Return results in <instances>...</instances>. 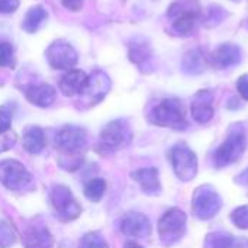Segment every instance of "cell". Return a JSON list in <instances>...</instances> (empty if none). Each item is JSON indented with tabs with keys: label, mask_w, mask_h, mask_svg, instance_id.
<instances>
[{
	"label": "cell",
	"mask_w": 248,
	"mask_h": 248,
	"mask_svg": "<svg viewBox=\"0 0 248 248\" xmlns=\"http://www.w3.org/2000/svg\"><path fill=\"white\" fill-rule=\"evenodd\" d=\"M106 192V182L100 177L92 179L84 186V196L92 202H100Z\"/></svg>",
	"instance_id": "d4e9b609"
},
{
	"label": "cell",
	"mask_w": 248,
	"mask_h": 248,
	"mask_svg": "<svg viewBox=\"0 0 248 248\" xmlns=\"http://www.w3.org/2000/svg\"><path fill=\"white\" fill-rule=\"evenodd\" d=\"M45 19H46V10L39 4L33 6L26 12L22 20V29L26 31L28 33H33L39 29V26L42 25Z\"/></svg>",
	"instance_id": "7402d4cb"
},
{
	"label": "cell",
	"mask_w": 248,
	"mask_h": 248,
	"mask_svg": "<svg viewBox=\"0 0 248 248\" xmlns=\"http://www.w3.org/2000/svg\"><path fill=\"white\" fill-rule=\"evenodd\" d=\"M62 6L71 12H78L83 6V0H61Z\"/></svg>",
	"instance_id": "e575fe53"
},
{
	"label": "cell",
	"mask_w": 248,
	"mask_h": 248,
	"mask_svg": "<svg viewBox=\"0 0 248 248\" xmlns=\"http://www.w3.org/2000/svg\"><path fill=\"white\" fill-rule=\"evenodd\" d=\"M170 161L174 174L182 182H190L198 174V157L185 144H177L170 151Z\"/></svg>",
	"instance_id": "9c48e42d"
},
{
	"label": "cell",
	"mask_w": 248,
	"mask_h": 248,
	"mask_svg": "<svg viewBox=\"0 0 248 248\" xmlns=\"http://www.w3.org/2000/svg\"><path fill=\"white\" fill-rule=\"evenodd\" d=\"M212 61L218 68H230L241 61V49L234 44H222L212 54Z\"/></svg>",
	"instance_id": "ac0fdd59"
},
{
	"label": "cell",
	"mask_w": 248,
	"mask_h": 248,
	"mask_svg": "<svg viewBox=\"0 0 248 248\" xmlns=\"http://www.w3.org/2000/svg\"><path fill=\"white\" fill-rule=\"evenodd\" d=\"M186 214L179 208L169 209L158 221V237L163 246L171 247L177 244L186 234Z\"/></svg>",
	"instance_id": "5b68a950"
},
{
	"label": "cell",
	"mask_w": 248,
	"mask_h": 248,
	"mask_svg": "<svg viewBox=\"0 0 248 248\" xmlns=\"http://www.w3.org/2000/svg\"><path fill=\"white\" fill-rule=\"evenodd\" d=\"M87 80V74L81 70H68L58 83L60 92L64 96L73 97L76 94H80L81 89L84 87Z\"/></svg>",
	"instance_id": "e0dca14e"
},
{
	"label": "cell",
	"mask_w": 248,
	"mask_h": 248,
	"mask_svg": "<svg viewBox=\"0 0 248 248\" xmlns=\"http://www.w3.org/2000/svg\"><path fill=\"white\" fill-rule=\"evenodd\" d=\"M78 248H109V246L99 232H89L80 240Z\"/></svg>",
	"instance_id": "4316f807"
},
{
	"label": "cell",
	"mask_w": 248,
	"mask_h": 248,
	"mask_svg": "<svg viewBox=\"0 0 248 248\" xmlns=\"http://www.w3.org/2000/svg\"><path fill=\"white\" fill-rule=\"evenodd\" d=\"M46 140H45V132L42 128L31 125L23 129L22 135V145L29 154H39L45 148Z\"/></svg>",
	"instance_id": "ffe728a7"
},
{
	"label": "cell",
	"mask_w": 248,
	"mask_h": 248,
	"mask_svg": "<svg viewBox=\"0 0 248 248\" xmlns=\"http://www.w3.org/2000/svg\"><path fill=\"white\" fill-rule=\"evenodd\" d=\"M46 61L54 70H71L77 64V51L65 41H55L46 48Z\"/></svg>",
	"instance_id": "8fae6325"
},
{
	"label": "cell",
	"mask_w": 248,
	"mask_h": 248,
	"mask_svg": "<svg viewBox=\"0 0 248 248\" xmlns=\"http://www.w3.org/2000/svg\"><path fill=\"white\" fill-rule=\"evenodd\" d=\"M231 221L237 228L248 230V205L234 209L231 214Z\"/></svg>",
	"instance_id": "f1b7e54d"
},
{
	"label": "cell",
	"mask_w": 248,
	"mask_h": 248,
	"mask_svg": "<svg viewBox=\"0 0 248 248\" xmlns=\"http://www.w3.org/2000/svg\"><path fill=\"white\" fill-rule=\"evenodd\" d=\"M173 20V31L179 35H189L201 16V4L198 0H177L167 12Z\"/></svg>",
	"instance_id": "277c9868"
},
{
	"label": "cell",
	"mask_w": 248,
	"mask_h": 248,
	"mask_svg": "<svg viewBox=\"0 0 248 248\" xmlns=\"http://www.w3.org/2000/svg\"><path fill=\"white\" fill-rule=\"evenodd\" d=\"M17 234L13 225L6 219H0V248H10L15 246Z\"/></svg>",
	"instance_id": "484cf974"
},
{
	"label": "cell",
	"mask_w": 248,
	"mask_h": 248,
	"mask_svg": "<svg viewBox=\"0 0 248 248\" xmlns=\"http://www.w3.org/2000/svg\"><path fill=\"white\" fill-rule=\"evenodd\" d=\"M57 147L65 154H76L87 144L86 129L76 125H65L55 135Z\"/></svg>",
	"instance_id": "7c38bea8"
},
{
	"label": "cell",
	"mask_w": 248,
	"mask_h": 248,
	"mask_svg": "<svg viewBox=\"0 0 248 248\" xmlns=\"http://www.w3.org/2000/svg\"><path fill=\"white\" fill-rule=\"evenodd\" d=\"M119 228L124 235L132 238H147L151 234L150 219L140 212H128L126 215H124Z\"/></svg>",
	"instance_id": "4fadbf2b"
},
{
	"label": "cell",
	"mask_w": 248,
	"mask_h": 248,
	"mask_svg": "<svg viewBox=\"0 0 248 248\" xmlns=\"http://www.w3.org/2000/svg\"><path fill=\"white\" fill-rule=\"evenodd\" d=\"M132 140V131L125 119H115L105 125L99 137V151L102 154H113L129 145Z\"/></svg>",
	"instance_id": "3957f363"
},
{
	"label": "cell",
	"mask_w": 248,
	"mask_h": 248,
	"mask_svg": "<svg viewBox=\"0 0 248 248\" xmlns=\"http://www.w3.org/2000/svg\"><path fill=\"white\" fill-rule=\"evenodd\" d=\"M124 248H144V247H141L140 244H137V243H134V241H128Z\"/></svg>",
	"instance_id": "8d00e7d4"
},
{
	"label": "cell",
	"mask_w": 248,
	"mask_h": 248,
	"mask_svg": "<svg viewBox=\"0 0 248 248\" xmlns=\"http://www.w3.org/2000/svg\"><path fill=\"white\" fill-rule=\"evenodd\" d=\"M225 17V12L221 6H211L208 9L206 22H211L209 25H218Z\"/></svg>",
	"instance_id": "4dcf8cb0"
},
{
	"label": "cell",
	"mask_w": 248,
	"mask_h": 248,
	"mask_svg": "<svg viewBox=\"0 0 248 248\" xmlns=\"http://www.w3.org/2000/svg\"><path fill=\"white\" fill-rule=\"evenodd\" d=\"M129 60L137 65H144L145 62H148L151 60L150 45L141 38L134 39L129 45Z\"/></svg>",
	"instance_id": "603a6c76"
},
{
	"label": "cell",
	"mask_w": 248,
	"mask_h": 248,
	"mask_svg": "<svg viewBox=\"0 0 248 248\" xmlns=\"http://www.w3.org/2000/svg\"><path fill=\"white\" fill-rule=\"evenodd\" d=\"M235 182L240 183V185H243V186H248V169L244 170L240 176H237V180Z\"/></svg>",
	"instance_id": "d590c367"
},
{
	"label": "cell",
	"mask_w": 248,
	"mask_h": 248,
	"mask_svg": "<svg viewBox=\"0 0 248 248\" xmlns=\"http://www.w3.org/2000/svg\"><path fill=\"white\" fill-rule=\"evenodd\" d=\"M25 96L28 102H31L33 106L38 108H49L57 96L55 89L51 84L39 83V84H31L25 89Z\"/></svg>",
	"instance_id": "2e32d148"
},
{
	"label": "cell",
	"mask_w": 248,
	"mask_h": 248,
	"mask_svg": "<svg viewBox=\"0 0 248 248\" xmlns=\"http://www.w3.org/2000/svg\"><path fill=\"white\" fill-rule=\"evenodd\" d=\"M237 90L244 100H248V74H243L237 80Z\"/></svg>",
	"instance_id": "836d02e7"
},
{
	"label": "cell",
	"mask_w": 248,
	"mask_h": 248,
	"mask_svg": "<svg viewBox=\"0 0 248 248\" xmlns=\"http://www.w3.org/2000/svg\"><path fill=\"white\" fill-rule=\"evenodd\" d=\"M19 7V0H0V13L7 15L16 12Z\"/></svg>",
	"instance_id": "d6a6232c"
},
{
	"label": "cell",
	"mask_w": 248,
	"mask_h": 248,
	"mask_svg": "<svg viewBox=\"0 0 248 248\" xmlns=\"http://www.w3.org/2000/svg\"><path fill=\"white\" fill-rule=\"evenodd\" d=\"M131 177L141 186L142 192L150 196H155L161 193L160 173L155 167H145L131 173Z\"/></svg>",
	"instance_id": "9a60e30c"
},
{
	"label": "cell",
	"mask_w": 248,
	"mask_h": 248,
	"mask_svg": "<svg viewBox=\"0 0 248 248\" xmlns=\"http://www.w3.org/2000/svg\"><path fill=\"white\" fill-rule=\"evenodd\" d=\"M192 118L198 124H208L214 116V94L209 90H199L190 105Z\"/></svg>",
	"instance_id": "5bb4252c"
},
{
	"label": "cell",
	"mask_w": 248,
	"mask_h": 248,
	"mask_svg": "<svg viewBox=\"0 0 248 248\" xmlns=\"http://www.w3.org/2000/svg\"><path fill=\"white\" fill-rule=\"evenodd\" d=\"M12 128V115L6 108H0V132H7Z\"/></svg>",
	"instance_id": "1f68e13d"
},
{
	"label": "cell",
	"mask_w": 248,
	"mask_h": 248,
	"mask_svg": "<svg viewBox=\"0 0 248 248\" xmlns=\"http://www.w3.org/2000/svg\"><path fill=\"white\" fill-rule=\"evenodd\" d=\"M49 199L57 218H60L61 221H74L80 217L81 206L68 187L62 185L54 186L51 189Z\"/></svg>",
	"instance_id": "ba28073f"
},
{
	"label": "cell",
	"mask_w": 248,
	"mask_h": 248,
	"mask_svg": "<svg viewBox=\"0 0 248 248\" xmlns=\"http://www.w3.org/2000/svg\"><path fill=\"white\" fill-rule=\"evenodd\" d=\"M221 208H222V199L212 186L205 185L195 190L192 198V211L198 219L209 221L218 215Z\"/></svg>",
	"instance_id": "8992f818"
},
{
	"label": "cell",
	"mask_w": 248,
	"mask_h": 248,
	"mask_svg": "<svg viewBox=\"0 0 248 248\" xmlns=\"http://www.w3.org/2000/svg\"><path fill=\"white\" fill-rule=\"evenodd\" d=\"M110 86L112 83H110L109 76L102 70H96L94 73L87 76L86 84L80 92V100L83 106L90 108L102 102L105 96L109 93Z\"/></svg>",
	"instance_id": "30bf717a"
},
{
	"label": "cell",
	"mask_w": 248,
	"mask_h": 248,
	"mask_svg": "<svg viewBox=\"0 0 248 248\" xmlns=\"http://www.w3.org/2000/svg\"><path fill=\"white\" fill-rule=\"evenodd\" d=\"M183 71H186L187 74H199L205 70V58L203 54L201 52V49H192L189 51L185 58H183Z\"/></svg>",
	"instance_id": "cb8c5ba5"
},
{
	"label": "cell",
	"mask_w": 248,
	"mask_h": 248,
	"mask_svg": "<svg viewBox=\"0 0 248 248\" xmlns=\"http://www.w3.org/2000/svg\"><path fill=\"white\" fill-rule=\"evenodd\" d=\"M23 244L26 248H51L54 238L48 228L42 225H32L25 231Z\"/></svg>",
	"instance_id": "d6986e66"
},
{
	"label": "cell",
	"mask_w": 248,
	"mask_h": 248,
	"mask_svg": "<svg viewBox=\"0 0 248 248\" xmlns=\"http://www.w3.org/2000/svg\"><path fill=\"white\" fill-rule=\"evenodd\" d=\"M150 122L170 129L183 131L187 128V121L182 102L177 99H164L150 113Z\"/></svg>",
	"instance_id": "7a4b0ae2"
},
{
	"label": "cell",
	"mask_w": 248,
	"mask_h": 248,
	"mask_svg": "<svg viewBox=\"0 0 248 248\" xmlns=\"http://www.w3.org/2000/svg\"><path fill=\"white\" fill-rule=\"evenodd\" d=\"M203 248H248V238H238L227 232H212L205 238Z\"/></svg>",
	"instance_id": "44dd1931"
},
{
	"label": "cell",
	"mask_w": 248,
	"mask_h": 248,
	"mask_svg": "<svg viewBox=\"0 0 248 248\" xmlns=\"http://www.w3.org/2000/svg\"><path fill=\"white\" fill-rule=\"evenodd\" d=\"M247 148V137L241 126H235L230 131L224 142L217 148L214 154V164L218 169L228 167L238 161Z\"/></svg>",
	"instance_id": "6da1fadb"
},
{
	"label": "cell",
	"mask_w": 248,
	"mask_h": 248,
	"mask_svg": "<svg viewBox=\"0 0 248 248\" xmlns=\"http://www.w3.org/2000/svg\"><path fill=\"white\" fill-rule=\"evenodd\" d=\"M0 183L12 192H20L32 183V174L17 160L0 161Z\"/></svg>",
	"instance_id": "52a82bcc"
},
{
	"label": "cell",
	"mask_w": 248,
	"mask_h": 248,
	"mask_svg": "<svg viewBox=\"0 0 248 248\" xmlns=\"http://www.w3.org/2000/svg\"><path fill=\"white\" fill-rule=\"evenodd\" d=\"M0 67H15V49L10 42H0Z\"/></svg>",
	"instance_id": "83f0119b"
},
{
	"label": "cell",
	"mask_w": 248,
	"mask_h": 248,
	"mask_svg": "<svg viewBox=\"0 0 248 248\" xmlns=\"http://www.w3.org/2000/svg\"><path fill=\"white\" fill-rule=\"evenodd\" d=\"M247 28H248V20H247Z\"/></svg>",
	"instance_id": "74e56055"
},
{
	"label": "cell",
	"mask_w": 248,
	"mask_h": 248,
	"mask_svg": "<svg viewBox=\"0 0 248 248\" xmlns=\"http://www.w3.org/2000/svg\"><path fill=\"white\" fill-rule=\"evenodd\" d=\"M16 140L17 138L12 129L7 132H0V153L9 151L10 148H13V145L16 144Z\"/></svg>",
	"instance_id": "f546056e"
}]
</instances>
